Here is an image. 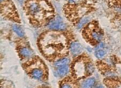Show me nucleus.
Masks as SVG:
<instances>
[{"label": "nucleus", "mask_w": 121, "mask_h": 88, "mask_svg": "<svg viewBox=\"0 0 121 88\" xmlns=\"http://www.w3.org/2000/svg\"><path fill=\"white\" fill-rule=\"evenodd\" d=\"M25 9L32 22L40 25L51 21L54 16L53 8L47 0H27Z\"/></svg>", "instance_id": "obj_1"}, {"label": "nucleus", "mask_w": 121, "mask_h": 88, "mask_svg": "<svg viewBox=\"0 0 121 88\" xmlns=\"http://www.w3.org/2000/svg\"><path fill=\"white\" fill-rule=\"evenodd\" d=\"M44 40L49 42L43 46L44 53L48 56H54L56 52H62L65 48L64 36L59 33L52 32L46 35Z\"/></svg>", "instance_id": "obj_2"}, {"label": "nucleus", "mask_w": 121, "mask_h": 88, "mask_svg": "<svg viewBox=\"0 0 121 88\" xmlns=\"http://www.w3.org/2000/svg\"><path fill=\"white\" fill-rule=\"evenodd\" d=\"M84 32L95 42H100L103 38V33L95 23H91L86 27Z\"/></svg>", "instance_id": "obj_3"}, {"label": "nucleus", "mask_w": 121, "mask_h": 88, "mask_svg": "<svg viewBox=\"0 0 121 88\" xmlns=\"http://www.w3.org/2000/svg\"><path fill=\"white\" fill-rule=\"evenodd\" d=\"M15 8V7L10 1L7 0V2L4 4L1 2V12L2 11V13L7 17L10 16V18L13 17V18H15L16 20V19H18L17 18V13H16Z\"/></svg>", "instance_id": "obj_4"}, {"label": "nucleus", "mask_w": 121, "mask_h": 88, "mask_svg": "<svg viewBox=\"0 0 121 88\" xmlns=\"http://www.w3.org/2000/svg\"><path fill=\"white\" fill-rule=\"evenodd\" d=\"M47 27L50 29L56 31H63L66 29V25L58 19L52 20L47 24Z\"/></svg>", "instance_id": "obj_5"}, {"label": "nucleus", "mask_w": 121, "mask_h": 88, "mask_svg": "<svg viewBox=\"0 0 121 88\" xmlns=\"http://www.w3.org/2000/svg\"><path fill=\"white\" fill-rule=\"evenodd\" d=\"M74 72L77 76L82 77L86 73V64L82 61L76 62L74 65Z\"/></svg>", "instance_id": "obj_6"}, {"label": "nucleus", "mask_w": 121, "mask_h": 88, "mask_svg": "<svg viewBox=\"0 0 121 88\" xmlns=\"http://www.w3.org/2000/svg\"><path fill=\"white\" fill-rule=\"evenodd\" d=\"M32 77L35 80H41L42 79L44 73L43 69L39 67H36L32 69L30 72Z\"/></svg>", "instance_id": "obj_7"}, {"label": "nucleus", "mask_w": 121, "mask_h": 88, "mask_svg": "<svg viewBox=\"0 0 121 88\" xmlns=\"http://www.w3.org/2000/svg\"><path fill=\"white\" fill-rule=\"evenodd\" d=\"M82 51V47L80 43L78 42L72 43L70 45V51L73 56L79 55Z\"/></svg>", "instance_id": "obj_8"}, {"label": "nucleus", "mask_w": 121, "mask_h": 88, "mask_svg": "<svg viewBox=\"0 0 121 88\" xmlns=\"http://www.w3.org/2000/svg\"><path fill=\"white\" fill-rule=\"evenodd\" d=\"M70 68L69 65H66L63 67L57 68V75L58 76L64 77L68 74Z\"/></svg>", "instance_id": "obj_9"}, {"label": "nucleus", "mask_w": 121, "mask_h": 88, "mask_svg": "<svg viewBox=\"0 0 121 88\" xmlns=\"http://www.w3.org/2000/svg\"><path fill=\"white\" fill-rule=\"evenodd\" d=\"M95 83V80L93 77L87 79L82 82V88H92Z\"/></svg>", "instance_id": "obj_10"}, {"label": "nucleus", "mask_w": 121, "mask_h": 88, "mask_svg": "<svg viewBox=\"0 0 121 88\" xmlns=\"http://www.w3.org/2000/svg\"><path fill=\"white\" fill-rule=\"evenodd\" d=\"M69 59L67 58H63L57 60L55 62V64H54V65H55V66L56 67L59 68L60 67L64 66L66 65H69Z\"/></svg>", "instance_id": "obj_11"}, {"label": "nucleus", "mask_w": 121, "mask_h": 88, "mask_svg": "<svg viewBox=\"0 0 121 88\" xmlns=\"http://www.w3.org/2000/svg\"><path fill=\"white\" fill-rule=\"evenodd\" d=\"M19 53L22 57L24 58L29 57L32 55L31 51L26 47H24L20 49Z\"/></svg>", "instance_id": "obj_12"}, {"label": "nucleus", "mask_w": 121, "mask_h": 88, "mask_svg": "<svg viewBox=\"0 0 121 88\" xmlns=\"http://www.w3.org/2000/svg\"><path fill=\"white\" fill-rule=\"evenodd\" d=\"M13 31L17 34L19 36V37H23L24 35V32L23 29L20 27L18 25H13Z\"/></svg>", "instance_id": "obj_13"}, {"label": "nucleus", "mask_w": 121, "mask_h": 88, "mask_svg": "<svg viewBox=\"0 0 121 88\" xmlns=\"http://www.w3.org/2000/svg\"><path fill=\"white\" fill-rule=\"evenodd\" d=\"M94 67L93 65L91 63L86 64V73L87 75H91L93 73Z\"/></svg>", "instance_id": "obj_14"}, {"label": "nucleus", "mask_w": 121, "mask_h": 88, "mask_svg": "<svg viewBox=\"0 0 121 88\" xmlns=\"http://www.w3.org/2000/svg\"><path fill=\"white\" fill-rule=\"evenodd\" d=\"M88 21H89V18L87 17H85L82 19L79 22V23H78V28H81L82 27L84 26L85 24H86V23H88Z\"/></svg>", "instance_id": "obj_15"}, {"label": "nucleus", "mask_w": 121, "mask_h": 88, "mask_svg": "<svg viewBox=\"0 0 121 88\" xmlns=\"http://www.w3.org/2000/svg\"><path fill=\"white\" fill-rule=\"evenodd\" d=\"M106 55L105 51L103 50H98L97 51L95 52V55L96 57H97L99 59H101L104 57Z\"/></svg>", "instance_id": "obj_16"}, {"label": "nucleus", "mask_w": 121, "mask_h": 88, "mask_svg": "<svg viewBox=\"0 0 121 88\" xmlns=\"http://www.w3.org/2000/svg\"><path fill=\"white\" fill-rule=\"evenodd\" d=\"M60 88H75V87H74V85L72 83L66 82H63L62 83V84L60 85Z\"/></svg>", "instance_id": "obj_17"}, {"label": "nucleus", "mask_w": 121, "mask_h": 88, "mask_svg": "<svg viewBox=\"0 0 121 88\" xmlns=\"http://www.w3.org/2000/svg\"><path fill=\"white\" fill-rule=\"evenodd\" d=\"M103 47H104V44H103V43H100L99 44V45H98L97 49H101V48H102Z\"/></svg>", "instance_id": "obj_18"}, {"label": "nucleus", "mask_w": 121, "mask_h": 88, "mask_svg": "<svg viewBox=\"0 0 121 88\" xmlns=\"http://www.w3.org/2000/svg\"><path fill=\"white\" fill-rule=\"evenodd\" d=\"M94 88H104V86H103V85L99 84V85H96V87H95Z\"/></svg>", "instance_id": "obj_19"}, {"label": "nucleus", "mask_w": 121, "mask_h": 88, "mask_svg": "<svg viewBox=\"0 0 121 88\" xmlns=\"http://www.w3.org/2000/svg\"><path fill=\"white\" fill-rule=\"evenodd\" d=\"M3 1V0H1V1Z\"/></svg>", "instance_id": "obj_20"}]
</instances>
